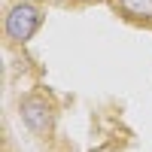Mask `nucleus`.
Instances as JSON below:
<instances>
[{
    "label": "nucleus",
    "mask_w": 152,
    "mask_h": 152,
    "mask_svg": "<svg viewBox=\"0 0 152 152\" xmlns=\"http://www.w3.org/2000/svg\"><path fill=\"white\" fill-rule=\"evenodd\" d=\"M46 12L37 0H12L6 6V18H3V37L12 46H24L34 40V34L43 28Z\"/></svg>",
    "instance_id": "obj_1"
},
{
    "label": "nucleus",
    "mask_w": 152,
    "mask_h": 152,
    "mask_svg": "<svg viewBox=\"0 0 152 152\" xmlns=\"http://www.w3.org/2000/svg\"><path fill=\"white\" fill-rule=\"evenodd\" d=\"M18 116L34 137H49L55 128V110L43 94H28L18 100Z\"/></svg>",
    "instance_id": "obj_2"
},
{
    "label": "nucleus",
    "mask_w": 152,
    "mask_h": 152,
    "mask_svg": "<svg viewBox=\"0 0 152 152\" xmlns=\"http://www.w3.org/2000/svg\"><path fill=\"white\" fill-rule=\"evenodd\" d=\"M110 6L125 21L134 24H152V0H110Z\"/></svg>",
    "instance_id": "obj_3"
},
{
    "label": "nucleus",
    "mask_w": 152,
    "mask_h": 152,
    "mask_svg": "<svg viewBox=\"0 0 152 152\" xmlns=\"http://www.w3.org/2000/svg\"><path fill=\"white\" fill-rule=\"evenodd\" d=\"M67 3H73V6H88V3H100V0H67Z\"/></svg>",
    "instance_id": "obj_4"
},
{
    "label": "nucleus",
    "mask_w": 152,
    "mask_h": 152,
    "mask_svg": "<svg viewBox=\"0 0 152 152\" xmlns=\"http://www.w3.org/2000/svg\"><path fill=\"white\" fill-rule=\"evenodd\" d=\"M37 3H40V0H37Z\"/></svg>",
    "instance_id": "obj_5"
}]
</instances>
